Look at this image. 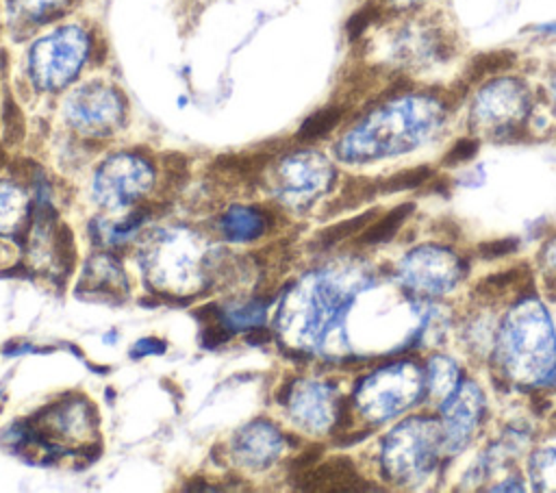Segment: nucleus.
<instances>
[{
    "instance_id": "nucleus-1",
    "label": "nucleus",
    "mask_w": 556,
    "mask_h": 493,
    "mask_svg": "<svg viewBox=\"0 0 556 493\" xmlns=\"http://www.w3.org/2000/svg\"><path fill=\"white\" fill-rule=\"evenodd\" d=\"M445 109L428 96H408L384 104L339 143L343 161H374L402 154L430 141L443 126Z\"/></svg>"
},
{
    "instance_id": "nucleus-2",
    "label": "nucleus",
    "mask_w": 556,
    "mask_h": 493,
    "mask_svg": "<svg viewBox=\"0 0 556 493\" xmlns=\"http://www.w3.org/2000/svg\"><path fill=\"white\" fill-rule=\"evenodd\" d=\"M502 369L519 384L556 382V332L536 298L517 302L504 317L497 339Z\"/></svg>"
},
{
    "instance_id": "nucleus-3",
    "label": "nucleus",
    "mask_w": 556,
    "mask_h": 493,
    "mask_svg": "<svg viewBox=\"0 0 556 493\" xmlns=\"http://www.w3.org/2000/svg\"><path fill=\"white\" fill-rule=\"evenodd\" d=\"M441 450V424L428 417H410L387 434L382 465L393 482L415 486L434 471Z\"/></svg>"
},
{
    "instance_id": "nucleus-4",
    "label": "nucleus",
    "mask_w": 556,
    "mask_h": 493,
    "mask_svg": "<svg viewBox=\"0 0 556 493\" xmlns=\"http://www.w3.org/2000/svg\"><path fill=\"white\" fill-rule=\"evenodd\" d=\"M426 391V371L413 361L393 363L374 376H369L358 393L356 402L363 415L374 421H384L397 413L410 408Z\"/></svg>"
},
{
    "instance_id": "nucleus-5",
    "label": "nucleus",
    "mask_w": 556,
    "mask_h": 493,
    "mask_svg": "<svg viewBox=\"0 0 556 493\" xmlns=\"http://www.w3.org/2000/svg\"><path fill=\"white\" fill-rule=\"evenodd\" d=\"M463 274V261L439 245H419L410 250L397 267L402 285L419 295L447 293L460 282Z\"/></svg>"
},
{
    "instance_id": "nucleus-6",
    "label": "nucleus",
    "mask_w": 556,
    "mask_h": 493,
    "mask_svg": "<svg viewBox=\"0 0 556 493\" xmlns=\"http://www.w3.org/2000/svg\"><path fill=\"white\" fill-rule=\"evenodd\" d=\"M528 91L521 83L502 78L480 89L471 106V122L478 130L506 135L528 113Z\"/></svg>"
},
{
    "instance_id": "nucleus-7",
    "label": "nucleus",
    "mask_w": 556,
    "mask_h": 493,
    "mask_svg": "<svg viewBox=\"0 0 556 493\" xmlns=\"http://www.w3.org/2000/svg\"><path fill=\"white\" fill-rule=\"evenodd\" d=\"M484 397L480 387L473 380L458 382V387L447 395L441 404V432H443V450L460 452L471 441L480 419H482Z\"/></svg>"
},
{
    "instance_id": "nucleus-8",
    "label": "nucleus",
    "mask_w": 556,
    "mask_h": 493,
    "mask_svg": "<svg viewBox=\"0 0 556 493\" xmlns=\"http://www.w3.org/2000/svg\"><path fill=\"white\" fill-rule=\"evenodd\" d=\"M85 39L76 28L61 30L37 43L33 50V74L46 87L63 85L80 67Z\"/></svg>"
},
{
    "instance_id": "nucleus-9",
    "label": "nucleus",
    "mask_w": 556,
    "mask_h": 493,
    "mask_svg": "<svg viewBox=\"0 0 556 493\" xmlns=\"http://www.w3.org/2000/svg\"><path fill=\"white\" fill-rule=\"evenodd\" d=\"M70 111H72V119L76 124L102 128V126H111L115 122L119 106L111 91L91 87V89H85L74 96Z\"/></svg>"
},
{
    "instance_id": "nucleus-10",
    "label": "nucleus",
    "mask_w": 556,
    "mask_h": 493,
    "mask_svg": "<svg viewBox=\"0 0 556 493\" xmlns=\"http://www.w3.org/2000/svg\"><path fill=\"white\" fill-rule=\"evenodd\" d=\"M458 367L454 361L445 358V356H434L428 363L426 369V393L443 404L447 400V395L458 387Z\"/></svg>"
},
{
    "instance_id": "nucleus-11",
    "label": "nucleus",
    "mask_w": 556,
    "mask_h": 493,
    "mask_svg": "<svg viewBox=\"0 0 556 493\" xmlns=\"http://www.w3.org/2000/svg\"><path fill=\"white\" fill-rule=\"evenodd\" d=\"M304 486H317V489H356L361 482L358 476L354 473L350 460H334V463H328V465H321L319 469H313L308 471L306 476H302Z\"/></svg>"
},
{
    "instance_id": "nucleus-12",
    "label": "nucleus",
    "mask_w": 556,
    "mask_h": 493,
    "mask_svg": "<svg viewBox=\"0 0 556 493\" xmlns=\"http://www.w3.org/2000/svg\"><path fill=\"white\" fill-rule=\"evenodd\" d=\"M530 480L539 491H556V450L543 447L530 456Z\"/></svg>"
},
{
    "instance_id": "nucleus-13",
    "label": "nucleus",
    "mask_w": 556,
    "mask_h": 493,
    "mask_svg": "<svg viewBox=\"0 0 556 493\" xmlns=\"http://www.w3.org/2000/svg\"><path fill=\"white\" fill-rule=\"evenodd\" d=\"M224 230L230 239H237V241L254 239L263 230V219L254 211L237 206L224 217Z\"/></svg>"
},
{
    "instance_id": "nucleus-14",
    "label": "nucleus",
    "mask_w": 556,
    "mask_h": 493,
    "mask_svg": "<svg viewBox=\"0 0 556 493\" xmlns=\"http://www.w3.org/2000/svg\"><path fill=\"white\" fill-rule=\"evenodd\" d=\"M410 204H402L397 208H393L391 213H387L382 219H378L365 235H363V241L365 243H378V241H387L400 226L402 222L406 219V215L410 213Z\"/></svg>"
},
{
    "instance_id": "nucleus-15",
    "label": "nucleus",
    "mask_w": 556,
    "mask_h": 493,
    "mask_svg": "<svg viewBox=\"0 0 556 493\" xmlns=\"http://www.w3.org/2000/svg\"><path fill=\"white\" fill-rule=\"evenodd\" d=\"M341 111L339 109H324L315 115H311L302 128H300V137L302 139H317L321 135H326L328 130H332V126L339 122Z\"/></svg>"
},
{
    "instance_id": "nucleus-16",
    "label": "nucleus",
    "mask_w": 556,
    "mask_h": 493,
    "mask_svg": "<svg viewBox=\"0 0 556 493\" xmlns=\"http://www.w3.org/2000/svg\"><path fill=\"white\" fill-rule=\"evenodd\" d=\"M11 2L20 13L33 17V20H43V17L52 15L54 11H59L65 0H11Z\"/></svg>"
},
{
    "instance_id": "nucleus-17",
    "label": "nucleus",
    "mask_w": 556,
    "mask_h": 493,
    "mask_svg": "<svg viewBox=\"0 0 556 493\" xmlns=\"http://www.w3.org/2000/svg\"><path fill=\"white\" fill-rule=\"evenodd\" d=\"M428 167H415V169H408V172H404V174H397L391 182H389V187H391V191H397V189H410V187H417V185H421L426 178H428Z\"/></svg>"
},
{
    "instance_id": "nucleus-18",
    "label": "nucleus",
    "mask_w": 556,
    "mask_h": 493,
    "mask_svg": "<svg viewBox=\"0 0 556 493\" xmlns=\"http://www.w3.org/2000/svg\"><path fill=\"white\" fill-rule=\"evenodd\" d=\"M369 217H371V213H365V215H361V217H356V219H350L348 224L332 226V228H328V230L324 232V239H326L328 243H330V241H339V239H343V237L356 232V228H361V226L365 224V219H369Z\"/></svg>"
},
{
    "instance_id": "nucleus-19",
    "label": "nucleus",
    "mask_w": 556,
    "mask_h": 493,
    "mask_svg": "<svg viewBox=\"0 0 556 493\" xmlns=\"http://www.w3.org/2000/svg\"><path fill=\"white\" fill-rule=\"evenodd\" d=\"M476 141L473 139H460L452 150H450V154H447V163H458V161H467V159H471L473 156V152H476Z\"/></svg>"
},
{
    "instance_id": "nucleus-20",
    "label": "nucleus",
    "mask_w": 556,
    "mask_h": 493,
    "mask_svg": "<svg viewBox=\"0 0 556 493\" xmlns=\"http://www.w3.org/2000/svg\"><path fill=\"white\" fill-rule=\"evenodd\" d=\"M517 248V243L513 239H502V241H491V243H484L480 250L482 254H486L489 258H495V256H502V254H508Z\"/></svg>"
},
{
    "instance_id": "nucleus-21",
    "label": "nucleus",
    "mask_w": 556,
    "mask_h": 493,
    "mask_svg": "<svg viewBox=\"0 0 556 493\" xmlns=\"http://www.w3.org/2000/svg\"><path fill=\"white\" fill-rule=\"evenodd\" d=\"M541 261H543V265H545V269H547L549 274H556V237L543 248Z\"/></svg>"
},
{
    "instance_id": "nucleus-22",
    "label": "nucleus",
    "mask_w": 556,
    "mask_h": 493,
    "mask_svg": "<svg viewBox=\"0 0 556 493\" xmlns=\"http://www.w3.org/2000/svg\"><path fill=\"white\" fill-rule=\"evenodd\" d=\"M543 30H554L556 33V24H545V26H541Z\"/></svg>"
},
{
    "instance_id": "nucleus-23",
    "label": "nucleus",
    "mask_w": 556,
    "mask_h": 493,
    "mask_svg": "<svg viewBox=\"0 0 556 493\" xmlns=\"http://www.w3.org/2000/svg\"><path fill=\"white\" fill-rule=\"evenodd\" d=\"M552 93H554V100H556V78H554V83H552Z\"/></svg>"
}]
</instances>
